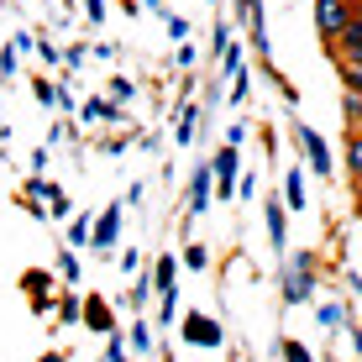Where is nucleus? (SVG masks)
<instances>
[{
  "instance_id": "13",
  "label": "nucleus",
  "mask_w": 362,
  "mask_h": 362,
  "mask_svg": "<svg viewBox=\"0 0 362 362\" xmlns=\"http://www.w3.org/2000/svg\"><path fill=\"white\" fill-rule=\"evenodd\" d=\"M27 294H32L37 310H47V273L42 268H27Z\"/></svg>"
},
{
  "instance_id": "7",
  "label": "nucleus",
  "mask_w": 362,
  "mask_h": 362,
  "mask_svg": "<svg viewBox=\"0 0 362 362\" xmlns=\"http://www.w3.org/2000/svg\"><path fill=\"white\" fill-rule=\"evenodd\" d=\"M79 315H84V326H90V331H116V320H110V305H105V299H100V294H90V299H84V305H79Z\"/></svg>"
},
{
  "instance_id": "28",
  "label": "nucleus",
  "mask_w": 362,
  "mask_h": 362,
  "mask_svg": "<svg viewBox=\"0 0 362 362\" xmlns=\"http://www.w3.org/2000/svg\"><path fill=\"white\" fill-rule=\"evenodd\" d=\"M11 74H16V53L6 47V53H0V79H11Z\"/></svg>"
},
{
  "instance_id": "26",
  "label": "nucleus",
  "mask_w": 362,
  "mask_h": 362,
  "mask_svg": "<svg viewBox=\"0 0 362 362\" xmlns=\"http://www.w3.org/2000/svg\"><path fill=\"white\" fill-rule=\"evenodd\" d=\"M105 357H110V362H127V341H121L116 331H110V346H105Z\"/></svg>"
},
{
  "instance_id": "27",
  "label": "nucleus",
  "mask_w": 362,
  "mask_h": 362,
  "mask_svg": "<svg viewBox=\"0 0 362 362\" xmlns=\"http://www.w3.org/2000/svg\"><path fill=\"white\" fill-rule=\"evenodd\" d=\"M132 346H136V352H147V346H153V331H147V326H132Z\"/></svg>"
},
{
  "instance_id": "21",
  "label": "nucleus",
  "mask_w": 362,
  "mask_h": 362,
  "mask_svg": "<svg viewBox=\"0 0 362 362\" xmlns=\"http://www.w3.org/2000/svg\"><path fill=\"white\" fill-rule=\"evenodd\" d=\"M32 95L42 100V105H58V90H53V84H47V79H32Z\"/></svg>"
},
{
  "instance_id": "23",
  "label": "nucleus",
  "mask_w": 362,
  "mask_h": 362,
  "mask_svg": "<svg viewBox=\"0 0 362 362\" xmlns=\"http://www.w3.org/2000/svg\"><path fill=\"white\" fill-rule=\"evenodd\" d=\"M205 263H210V252H205V247H199V242H194V247H189V252H184V268H205Z\"/></svg>"
},
{
  "instance_id": "9",
  "label": "nucleus",
  "mask_w": 362,
  "mask_h": 362,
  "mask_svg": "<svg viewBox=\"0 0 362 362\" xmlns=\"http://www.w3.org/2000/svg\"><path fill=\"white\" fill-rule=\"evenodd\" d=\"M153 289H158V294L179 289V257H173V252H163V257L153 263Z\"/></svg>"
},
{
  "instance_id": "10",
  "label": "nucleus",
  "mask_w": 362,
  "mask_h": 362,
  "mask_svg": "<svg viewBox=\"0 0 362 362\" xmlns=\"http://www.w3.org/2000/svg\"><path fill=\"white\" fill-rule=\"evenodd\" d=\"M210 168H194V184H189V210L199 216V210H210Z\"/></svg>"
},
{
  "instance_id": "4",
  "label": "nucleus",
  "mask_w": 362,
  "mask_h": 362,
  "mask_svg": "<svg viewBox=\"0 0 362 362\" xmlns=\"http://www.w3.org/2000/svg\"><path fill=\"white\" fill-rule=\"evenodd\" d=\"M121 242V205L100 210V221L90 226V247H100V252H110V247Z\"/></svg>"
},
{
  "instance_id": "25",
  "label": "nucleus",
  "mask_w": 362,
  "mask_h": 362,
  "mask_svg": "<svg viewBox=\"0 0 362 362\" xmlns=\"http://www.w3.org/2000/svg\"><path fill=\"white\" fill-rule=\"evenodd\" d=\"M58 315H64V326L79 320V299H58Z\"/></svg>"
},
{
  "instance_id": "11",
  "label": "nucleus",
  "mask_w": 362,
  "mask_h": 362,
  "mask_svg": "<svg viewBox=\"0 0 362 362\" xmlns=\"http://www.w3.org/2000/svg\"><path fill=\"white\" fill-rule=\"evenodd\" d=\"M284 205H289V210H305V173H299V168L284 173Z\"/></svg>"
},
{
  "instance_id": "30",
  "label": "nucleus",
  "mask_w": 362,
  "mask_h": 362,
  "mask_svg": "<svg viewBox=\"0 0 362 362\" xmlns=\"http://www.w3.org/2000/svg\"><path fill=\"white\" fill-rule=\"evenodd\" d=\"M147 6H153V11H163V0H147Z\"/></svg>"
},
{
  "instance_id": "24",
  "label": "nucleus",
  "mask_w": 362,
  "mask_h": 362,
  "mask_svg": "<svg viewBox=\"0 0 362 362\" xmlns=\"http://www.w3.org/2000/svg\"><path fill=\"white\" fill-rule=\"evenodd\" d=\"M173 310H179V289H168V294H163V315H158L163 326H173Z\"/></svg>"
},
{
  "instance_id": "16",
  "label": "nucleus",
  "mask_w": 362,
  "mask_h": 362,
  "mask_svg": "<svg viewBox=\"0 0 362 362\" xmlns=\"http://www.w3.org/2000/svg\"><path fill=\"white\" fill-rule=\"evenodd\" d=\"M69 247H90V216H74L69 221Z\"/></svg>"
},
{
  "instance_id": "18",
  "label": "nucleus",
  "mask_w": 362,
  "mask_h": 362,
  "mask_svg": "<svg viewBox=\"0 0 362 362\" xmlns=\"http://www.w3.org/2000/svg\"><path fill=\"white\" fill-rule=\"evenodd\" d=\"M58 279L79 284V257H74V252H58Z\"/></svg>"
},
{
  "instance_id": "29",
  "label": "nucleus",
  "mask_w": 362,
  "mask_h": 362,
  "mask_svg": "<svg viewBox=\"0 0 362 362\" xmlns=\"http://www.w3.org/2000/svg\"><path fill=\"white\" fill-rule=\"evenodd\" d=\"M37 362H64V352H42V357H37Z\"/></svg>"
},
{
  "instance_id": "5",
  "label": "nucleus",
  "mask_w": 362,
  "mask_h": 362,
  "mask_svg": "<svg viewBox=\"0 0 362 362\" xmlns=\"http://www.w3.org/2000/svg\"><path fill=\"white\" fill-rule=\"evenodd\" d=\"M184 341L189 346H221V326L194 310V315H184Z\"/></svg>"
},
{
  "instance_id": "3",
  "label": "nucleus",
  "mask_w": 362,
  "mask_h": 362,
  "mask_svg": "<svg viewBox=\"0 0 362 362\" xmlns=\"http://www.w3.org/2000/svg\"><path fill=\"white\" fill-rule=\"evenodd\" d=\"M294 132H299V147H305L310 168H315L320 179H331V147H326V136H320L315 127H294Z\"/></svg>"
},
{
  "instance_id": "12",
  "label": "nucleus",
  "mask_w": 362,
  "mask_h": 362,
  "mask_svg": "<svg viewBox=\"0 0 362 362\" xmlns=\"http://www.w3.org/2000/svg\"><path fill=\"white\" fill-rule=\"evenodd\" d=\"M263 216H268V242L284 252V242H289V236H284V205H279V199H268V210H263Z\"/></svg>"
},
{
  "instance_id": "22",
  "label": "nucleus",
  "mask_w": 362,
  "mask_h": 362,
  "mask_svg": "<svg viewBox=\"0 0 362 362\" xmlns=\"http://www.w3.org/2000/svg\"><path fill=\"white\" fill-rule=\"evenodd\" d=\"M279 352H284V362H310V352H305V341H284Z\"/></svg>"
},
{
  "instance_id": "19",
  "label": "nucleus",
  "mask_w": 362,
  "mask_h": 362,
  "mask_svg": "<svg viewBox=\"0 0 362 362\" xmlns=\"http://www.w3.org/2000/svg\"><path fill=\"white\" fill-rule=\"evenodd\" d=\"M194 121H199V110L184 105V116H179V142H194Z\"/></svg>"
},
{
  "instance_id": "20",
  "label": "nucleus",
  "mask_w": 362,
  "mask_h": 362,
  "mask_svg": "<svg viewBox=\"0 0 362 362\" xmlns=\"http://www.w3.org/2000/svg\"><path fill=\"white\" fill-rule=\"evenodd\" d=\"M320 326H326V331H336V326H346L341 305H320Z\"/></svg>"
},
{
  "instance_id": "15",
  "label": "nucleus",
  "mask_w": 362,
  "mask_h": 362,
  "mask_svg": "<svg viewBox=\"0 0 362 362\" xmlns=\"http://www.w3.org/2000/svg\"><path fill=\"white\" fill-rule=\"evenodd\" d=\"M121 110L110 105V100H90V105H84V121H116Z\"/></svg>"
},
{
  "instance_id": "17",
  "label": "nucleus",
  "mask_w": 362,
  "mask_h": 362,
  "mask_svg": "<svg viewBox=\"0 0 362 362\" xmlns=\"http://www.w3.org/2000/svg\"><path fill=\"white\" fill-rule=\"evenodd\" d=\"M341 84H346V95L362 100V64H341Z\"/></svg>"
},
{
  "instance_id": "8",
  "label": "nucleus",
  "mask_w": 362,
  "mask_h": 362,
  "mask_svg": "<svg viewBox=\"0 0 362 362\" xmlns=\"http://www.w3.org/2000/svg\"><path fill=\"white\" fill-rule=\"evenodd\" d=\"M336 47H341V64H362V16L346 21V32L336 37Z\"/></svg>"
},
{
  "instance_id": "1",
  "label": "nucleus",
  "mask_w": 362,
  "mask_h": 362,
  "mask_svg": "<svg viewBox=\"0 0 362 362\" xmlns=\"http://www.w3.org/2000/svg\"><path fill=\"white\" fill-rule=\"evenodd\" d=\"M357 11H352V0H315V27L326 42H336V37L346 32V21H352Z\"/></svg>"
},
{
  "instance_id": "14",
  "label": "nucleus",
  "mask_w": 362,
  "mask_h": 362,
  "mask_svg": "<svg viewBox=\"0 0 362 362\" xmlns=\"http://www.w3.org/2000/svg\"><path fill=\"white\" fill-rule=\"evenodd\" d=\"M346 168H352V179L362 184V132L346 136Z\"/></svg>"
},
{
  "instance_id": "6",
  "label": "nucleus",
  "mask_w": 362,
  "mask_h": 362,
  "mask_svg": "<svg viewBox=\"0 0 362 362\" xmlns=\"http://www.w3.org/2000/svg\"><path fill=\"white\" fill-rule=\"evenodd\" d=\"M210 179H216L221 184V194H236V147H221V153H216V168H210Z\"/></svg>"
},
{
  "instance_id": "2",
  "label": "nucleus",
  "mask_w": 362,
  "mask_h": 362,
  "mask_svg": "<svg viewBox=\"0 0 362 362\" xmlns=\"http://www.w3.org/2000/svg\"><path fill=\"white\" fill-rule=\"evenodd\" d=\"M310 294H315V279H310V257H294L289 273H284V299H289V305H305Z\"/></svg>"
}]
</instances>
